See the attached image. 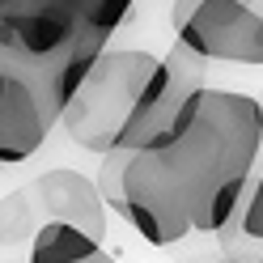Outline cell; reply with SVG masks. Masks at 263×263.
Returning <instances> with one entry per match:
<instances>
[{
  "label": "cell",
  "instance_id": "6da1fadb",
  "mask_svg": "<svg viewBox=\"0 0 263 263\" xmlns=\"http://www.w3.org/2000/svg\"><path fill=\"white\" fill-rule=\"evenodd\" d=\"M263 153V102L204 85L178 123L149 149H110L98 187L110 212L166 251L191 234H217Z\"/></svg>",
  "mask_w": 263,
  "mask_h": 263
},
{
  "label": "cell",
  "instance_id": "7a4b0ae2",
  "mask_svg": "<svg viewBox=\"0 0 263 263\" xmlns=\"http://www.w3.org/2000/svg\"><path fill=\"white\" fill-rule=\"evenodd\" d=\"M161 55H149V51H102V60L93 64V72L85 77V85L77 89V98L64 106L60 123L64 132L89 149L98 157H106L115 144H119V132L127 123L132 106H136L140 89L149 85V77L157 68Z\"/></svg>",
  "mask_w": 263,
  "mask_h": 263
},
{
  "label": "cell",
  "instance_id": "3957f363",
  "mask_svg": "<svg viewBox=\"0 0 263 263\" xmlns=\"http://www.w3.org/2000/svg\"><path fill=\"white\" fill-rule=\"evenodd\" d=\"M60 123V102L51 72L0 43V166L30 161L51 127Z\"/></svg>",
  "mask_w": 263,
  "mask_h": 263
},
{
  "label": "cell",
  "instance_id": "277c9868",
  "mask_svg": "<svg viewBox=\"0 0 263 263\" xmlns=\"http://www.w3.org/2000/svg\"><path fill=\"white\" fill-rule=\"evenodd\" d=\"M174 43L212 64L263 68V9L251 0H174Z\"/></svg>",
  "mask_w": 263,
  "mask_h": 263
},
{
  "label": "cell",
  "instance_id": "5b68a950",
  "mask_svg": "<svg viewBox=\"0 0 263 263\" xmlns=\"http://www.w3.org/2000/svg\"><path fill=\"white\" fill-rule=\"evenodd\" d=\"M204 64L208 60L187 51L183 43H174L170 51L157 60L149 85L140 89V98H136V106H132L115 149H132L136 153V149H149L153 140L166 136V132L178 123V115L191 106V98L208 85L204 81Z\"/></svg>",
  "mask_w": 263,
  "mask_h": 263
},
{
  "label": "cell",
  "instance_id": "8992f818",
  "mask_svg": "<svg viewBox=\"0 0 263 263\" xmlns=\"http://www.w3.org/2000/svg\"><path fill=\"white\" fill-rule=\"evenodd\" d=\"M30 191H34L39 212L47 221H68L98 242L106 238V200L98 178H85L72 166H55V170H43L30 183Z\"/></svg>",
  "mask_w": 263,
  "mask_h": 263
},
{
  "label": "cell",
  "instance_id": "52a82bcc",
  "mask_svg": "<svg viewBox=\"0 0 263 263\" xmlns=\"http://www.w3.org/2000/svg\"><path fill=\"white\" fill-rule=\"evenodd\" d=\"M217 246L225 259H242V263H263V153L255 161L251 178L238 195V208L217 234Z\"/></svg>",
  "mask_w": 263,
  "mask_h": 263
},
{
  "label": "cell",
  "instance_id": "ba28073f",
  "mask_svg": "<svg viewBox=\"0 0 263 263\" xmlns=\"http://www.w3.org/2000/svg\"><path fill=\"white\" fill-rule=\"evenodd\" d=\"M47 217L39 212L34 191L17 187L0 200V263H30V246H34V234Z\"/></svg>",
  "mask_w": 263,
  "mask_h": 263
},
{
  "label": "cell",
  "instance_id": "9c48e42d",
  "mask_svg": "<svg viewBox=\"0 0 263 263\" xmlns=\"http://www.w3.org/2000/svg\"><path fill=\"white\" fill-rule=\"evenodd\" d=\"M102 251V242L89 238L85 229H77L68 221H43L34 246H30V263H85Z\"/></svg>",
  "mask_w": 263,
  "mask_h": 263
},
{
  "label": "cell",
  "instance_id": "30bf717a",
  "mask_svg": "<svg viewBox=\"0 0 263 263\" xmlns=\"http://www.w3.org/2000/svg\"><path fill=\"white\" fill-rule=\"evenodd\" d=\"M64 5H68V9H77V13H81V22H85V13H89V5H93V0H64Z\"/></svg>",
  "mask_w": 263,
  "mask_h": 263
},
{
  "label": "cell",
  "instance_id": "8fae6325",
  "mask_svg": "<svg viewBox=\"0 0 263 263\" xmlns=\"http://www.w3.org/2000/svg\"><path fill=\"white\" fill-rule=\"evenodd\" d=\"M85 263H119V259H110L106 251H98V255H93V259H85Z\"/></svg>",
  "mask_w": 263,
  "mask_h": 263
},
{
  "label": "cell",
  "instance_id": "7c38bea8",
  "mask_svg": "<svg viewBox=\"0 0 263 263\" xmlns=\"http://www.w3.org/2000/svg\"><path fill=\"white\" fill-rule=\"evenodd\" d=\"M5 170H9V166H0V174H5Z\"/></svg>",
  "mask_w": 263,
  "mask_h": 263
}]
</instances>
